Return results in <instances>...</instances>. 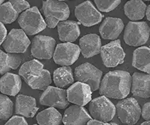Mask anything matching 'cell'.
<instances>
[{
    "label": "cell",
    "instance_id": "7402d4cb",
    "mask_svg": "<svg viewBox=\"0 0 150 125\" xmlns=\"http://www.w3.org/2000/svg\"><path fill=\"white\" fill-rule=\"evenodd\" d=\"M44 70V65L39 61L33 59L23 64L19 70V75L23 77V79L29 84L33 79L39 77Z\"/></svg>",
    "mask_w": 150,
    "mask_h": 125
},
{
    "label": "cell",
    "instance_id": "4dcf8cb0",
    "mask_svg": "<svg viewBox=\"0 0 150 125\" xmlns=\"http://www.w3.org/2000/svg\"><path fill=\"white\" fill-rule=\"evenodd\" d=\"M96 7L102 12H110L119 6L122 0H94Z\"/></svg>",
    "mask_w": 150,
    "mask_h": 125
},
{
    "label": "cell",
    "instance_id": "9a60e30c",
    "mask_svg": "<svg viewBox=\"0 0 150 125\" xmlns=\"http://www.w3.org/2000/svg\"><path fill=\"white\" fill-rule=\"evenodd\" d=\"M92 118L85 108L82 106L75 104L66 109L64 112L62 122L65 125L86 124Z\"/></svg>",
    "mask_w": 150,
    "mask_h": 125
},
{
    "label": "cell",
    "instance_id": "d6986e66",
    "mask_svg": "<svg viewBox=\"0 0 150 125\" xmlns=\"http://www.w3.org/2000/svg\"><path fill=\"white\" fill-rule=\"evenodd\" d=\"M38 110L34 98L23 94H18L16 98L15 114L26 118H33Z\"/></svg>",
    "mask_w": 150,
    "mask_h": 125
},
{
    "label": "cell",
    "instance_id": "74e56055",
    "mask_svg": "<svg viewBox=\"0 0 150 125\" xmlns=\"http://www.w3.org/2000/svg\"><path fill=\"white\" fill-rule=\"evenodd\" d=\"M141 125H150V121H146L143 122Z\"/></svg>",
    "mask_w": 150,
    "mask_h": 125
},
{
    "label": "cell",
    "instance_id": "ffe728a7",
    "mask_svg": "<svg viewBox=\"0 0 150 125\" xmlns=\"http://www.w3.org/2000/svg\"><path fill=\"white\" fill-rule=\"evenodd\" d=\"M22 86V80L20 75L6 73L0 79L1 93L8 96L14 97L18 94Z\"/></svg>",
    "mask_w": 150,
    "mask_h": 125
},
{
    "label": "cell",
    "instance_id": "cb8c5ba5",
    "mask_svg": "<svg viewBox=\"0 0 150 125\" xmlns=\"http://www.w3.org/2000/svg\"><path fill=\"white\" fill-rule=\"evenodd\" d=\"M147 6L143 0H130L124 5V12L131 21H138L145 17Z\"/></svg>",
    "mask_w": 150,
    "mask_h": 125
},
{
    "label": "cell",
    "instance_id": "f1b7e54d",
    "mask_svg": "<svg viewBox=\"0 0 150 125\" xmlns=\"http://www.w3.org/2000/svg\"><path fill=\"white\" fill-rule=\"evenodd\" d=\"M52 79L50 73L48 70L44 69L39 77H38L35 79H33L32 82H30L28 86L33 89H37V90H41L45 91V89L50 86L51 84Z\"/></svg>",
    "mask_w": 150,
    "mask_h": 125
},
{
    "label": "cell",
    "instance_id": "d4e9b609",
    "mask_svg": "<svg viewBox=\"0 0 150 125\" xmlns=\"http://www.w3.org/2000/svg\"><path fill=\"white\" fill-rule=\"evenodd\" d=\"M63 116L55 107H50L39 112L36 120L40 125H58L62 121Z\"/></svg>",
    "mask_w": 150,
    "mask_h": 125
},
{
    "label": "cell",
    "instance_id": "8992f818",
    "mask_svg": "<svg viewBox=\"0 0 150 125\" xmlns=\"http://www.w3.org/2000/svg\"><path fill=\"white\" fill-rule=\"evenodd\" d=\"M89 111L94 119L109 122L116 115V107L108 97L101 95L90 101Z\"/></svg>",
    "mask_w": 150,
    "mask_h": 125
},
{
    "label": "cell",
    "instance_id": "83f0119b",
    "mask_svg": "<svg viewBox=\"0 0 150 125\" xmlns=\"http://www.w3.org/2000/svg\"><path fill=\"white\" fill-rule=\"evenodd\" d=\"M19 13L13 8L10 2L1 5L0 7V20L4 24H11L18 18Z\"/></svg>",
    "mask_w": 150,
    "mask_h": 125
},
{
    "label": "cell",
    "instance_id": "3957f363",
    "mask_svg": "<svg viewBox=\"0 0 150 125\" xmlns=\"http://www.w3.org/2000/svg\"><path fill=\"white\" fill-rule=\"evenodd\" d=\"M18 23L28 35L41 32L47 26L36 6L29 8L19 16Z\"/></svg>",
    "mask_w": 150,
    "mask_h": 125
},
{
    "label": "cell",
    "instance_id": "d590c367",
    "mask_svg": "<svg viewBox=\"0 0 150 125\" xmlns=\"http://www.w3.org/2000/svg\"><path fill=\"white\" fill-rule=\"evenodd\" d=\"M86 124L88 125H110L112 124V123L109 124L108 122H104V121H101L97 120V119H91L89 120V121L87 122Z\"/></svg>",
    "mask_w": 150,
    "mask_h": 125
},
{
    "label": "cell",
    "instance_id": "7c38bea8",
    "mask_svg": "<svg viewBox=\"0 0 150 125\" xmlns=\"http://www.w3.org/2000/svg\"><path fill=\"white\" fill-rule=\"evenodd\" d=\"M56 41L46 35H36L33 39L31 53L38 59H50L56 50Z\"/></svg>",
    "mask_w": 150,
    "mask_h": 125
},
{
    "label": "cell",
    "instance_id": "603a6c76",
    "mask_svg": "<svg viewBox=\"0 0 150 125\" xmlns=\"http://www.w3.org/2000/svg\"><path fill=\"white\" fill-rule=\"evenodd\" d=\"M132 65L135 68L150 74V48L140 46L133 53Z\"/></svg>",
    "mask_w": 150,
    "mask_h": 125
},
{
    "label": "cell",
    "instance_id": "e575fe53",
    "mask_svg": "<svg viewBox=\"0 0 150 125\" xmlns=\"http://www.w3.org/2000/svg\"><path fill=\"white\" fill-rule=\"evenodd\" d=\"M7 29L5 27L3 22H1V44H2L7 37Z\"/></svg>",
    "mask_w": 150,
    "mask_h": 125
},
{
    "label": "cell",
    "instance_id": "4fadbf2b",
    "mask_svg": "<svg viewBox=\"0 0 150 125\" xmlns=\"http://www.w3.org/2000/svg\"><path fill=\"white\" fill-rule=\"evenodd\" d=\"M67 98V91L59 87L48 86L40 97V103L44 106H51L64 110L69 106Z\"/></svg>",
    "mask_w": 150,
    "mask_h": 125
},
{
    "label": "cell",
    "instance_id": "f35d334b",
    "mask_svg": "<svg viewBox=\"0 0 150 125\" xmlns=\"http://www.w3.org/2000/svg\"><path fill=\"white\" fill-rule=\"evenodd\" d=\"M4 1H5V0H1V2H0V3H1V5H2V4H3Z\"/></svg>",
    "mask_w": 150,
    "mask_h": 125
},
{
    "label": "cell",
    "instance_id": "4316f807",
    "mask_svg": "<svg viewBox=\"0 0 150 125\" xmlns=\"http://www.w3.org/2000/svg\"><path fill=\"white\" fill-rule=\"evenodd\" d=\"M53 82L59 88H65L71 85L74 82L71 67L62 66L56 69L53 72Z\"/></svg>",
    "mask_w": 150,
    "mask_h": 125
},
{
    "label": "cell",
    "instance_id": "8fae6325",
    "mask_svg": "<svg viewBox=\"0 0 150 125\" xmlns=\"http://www.w3.org/2000/svg\"><path fill=\"white\" fill-rule=\"evenodd\" d=\"M74 13L79 22L86 27L98 24L104 17L90 1H85L76 6Z\"/></svg>",
    "mask_w": 150,
    "mask_h": 125
},
{
    "label": "cell",
    "instance_id": "1f68e13d",
    "mask_svg": "<svg viewBox=\"0 0 150 125\" xmlns=\"http://www.w3.org/2000/svg\"><path fill=\"white\" fill-rule=\"evenodd\" d=\"M9 2L19 14L23 13L30 8V5L26 0H9Z\"/></svg>",
    "mask_w": 150,
    "mask_h": 125
},
{
    "label": "cell",
    "instance_id": "d6a6232c",
    "mask_svg": "<svg viewBox=\"0 0 150 125\" xmlns=\"http://www.w3.org/2000/svg\"><path fill=\"white\" fill-rule=\"evenodd\" d=\"M6 125H27L28 123L25 118L22 116L19 115H14L6 122Z\"/></svg>",
    "mask_w": 150,
    "mask_h": 125
},
{
    "label": "cell",
    "instance_id": "ac0fdd59",
    "mask_svg": "<svg viewBox=\"0 0 150 125\" xmlns=\"http://www.w3.org/2000/svg\"><path fill=\"white\" fill-rule=\"evenodd\" d=\"M81 54L84 58H89L101 53V41L100 37L96 34H88L80 40Z\"/></svg>",
    "mask_w": 150,
    "mask_h": 125
},
{
    "label": "cell",
    "instance_id": "ba28073f",
    "mask_svg": "<svg viewBox=\"0 0 150 125\" xmlns=\"http://www.w3.org/2000/svg\"><path fill=\"white\" fill-rule=\"evenodd\" d=\"M100 54L103 63L107 67H116L122 65L125 57L120 40H114L101 46Z\"/></svg>",
    "mask_w": 150,
    "mask_h": 125
},
{
    "label": "cell",
    "instance_id": "6da1fadb",
    "mask_svg": "<svg viewBox=\"0 0 150 125\" xmlns=\"http://www.w3.org/2000/svg\"><path fill=\"white\" fill-rule=\"evenodd\" d=\"M132 77L125 70H113L107 73L101 82L99 94L109 98H126L131 88Z\"/></svg>",
    "mask_w": 150,
    "mask_h": 125
},
{
    "label": "cell",
    "instance_id": "277c9868",
    "mask_svg": "<svg viewBox=\"0 0 150 125\" xmlns=\"http://www.w3.org/2000/svg\"><path fill=\"white\" fill-rule=\"evenodd\" d=\"M150 35V28L146 22L131 21L124 31V41L128 46H138L144 45Z\"/></svg>",
    "mask_w": 150,
    "mask_h": 125
},
{
    "label": "cell",
    "instance_id": "7a4b0ae2",
    "mask_svg": "<svg viewBox=\"0 0 150 125\" xmlns=\"http://www.w3.org/2000/svg\"><path fill=\"white\" fill-rule=\"evenodd\" d=\"M45 20L50 29H54L59 22L66 20L70 16V9L66 3L60 0H45L42 3Z\"/></svg>",
    "mask_w": 150,
    "mask_h": 125
},
{
    "label": "cell",
    "instance_id": "e0dca14e",
    "mask_svg": "<svg viewBox=\"0 0 150 125\" xmlns=\"http://www.w3.org/2000/svg\"><path fill=\"white\" fill-rule=\"evenodd\" d=\"M131 92L140 98H150V74L134 72L132 75Z\"/></svg>",
    "mask_w": 150,
    "mask_h": 125
},
{
    "label": "cell",
    "instance_id": "ab89813d",
    "mask_svg": "<svg viewBox=\"0 0 150 125\" xmlns=\"http://www.w3.org/2000/svg\"><path fill=\"white\" fill-rule=\"evenodd\" d=\"M143 1H146H146H150V0H143Z\"/></svg>",
    "mask_w": 150,
    "mask_h": 125
},
{
    "label": "cell",
    "instance_id": "5bb4252c",
    "mask_svg": "<svg viewBox=\"0 0 150 125\" xmlns=\"http://www.w3.org/2000/svg\"><path fill=\"white\" fill-rule=\"evenodd\" d=\"M92 92L90 86L77 81L67 89V98L70 103L83 106L92 100Z\"/></svg>",
    "mask_w": 150,
    "mask_h": 125
},
{
    "label": "cell",
    "instance_id": "60d3db41",
    "mask_svg": "<svg viewBox=\"0 0 150 125\" xmlns=\"http://www.w3.org/2000/svg\"><path fill=\"white\" fill-rule=\"evenodd\" d=\"M60 1H67V0H60Z\"/></svg>",
    "mask_w": 150,
    "mask_h": 125
},
{
    "label": "cell",
    "instance_id": "44dd1931",
    "mask_svg": "<svg viewBox=\"0 0 150 125\" xmlns=\"http://www.w3.org/2000/svg\"><path fill=\"white\" fill-rule=\"evenodd\" d=\"M59 38L62 42H74L80 34V27L77 22L64 20L57 25Z\"/></svg>",
    "mask_w": 150,
    "mask_h": 125
},
{
    "label": "cell",
    "instance_id": "8d00e7d4",
    "mask_svg": "<svg viewBox=\"0 0 150 125\" xmlns=\"http://www.w3.org/2000/svg\"><path fill=\"white\" fill-rule=\"evenodd\" d=\"M146 18L150 22V5L147 7L146 9Z\"/></svg>",
    "mask_w": 150,
    "mask_h": 125
},
{
    "label": "cell",
    "instance_id": "9c48e42d",
    "mask_svg": "<svg viewBox=\"0 0 150 125\" xmlns=\"http://www.w3.org/2000/svg\"><path fill=\"white\" fill-rule=\"evenodd\" d=\"M81 50L78 45L71 42H65L56 46L53 58L56 65L69 66L78 59Z\"/></svg>",
    "mask_w": 150,
    "mask_h": 125
},
{
    "label": "cell",
    "instance_id": "484cf974",
    "mask_svg": "<svg viewBox=\"0 0 150 125\" xmlns=\"http://www.w3.org/2000/svg\"><path fill=\"white\" fill-rule=\"evenodd\" d=\"M0 73L2 75H4L11 70L18 68L21 63V57L20 55L16 53H5L2 50L0 51Z\"/></svg>",
    "mask_w": 150,
    "mask_h": 125
},
{
    "label": "cell",
    "instance_id": "836d02e7",
    "mask_svg": "<svg viewBox=\"0 0 150 125\" xmlns=\"http://www.w3.org/2000/svg\"><path fill=\"white\" fill-rule=\"evenodd\" d=\"M142 117L145 121H150V102L143 105L142 108Z\"/></svg>",
    "mask_w": 150,
    "mask_h": 125
},
{
    "label": "cell",
    "instance_id": "30bf717a",
    "mask_svg": "<svg viewBox=\"0 0 150 125\" xmlns=\"http://www.w3.org/2000/svg\"><path fill=\"white\" fill-rule=\"evenodd\" d=\"M26 34L23 29H11L2 43V47L8 53H25L30 45V40Z\"/></svg>",
    "mask_w": 150,
    "mask_h": 125
},
{
    "label": "cell",
    "instance_id": "f546056e",
    "mask_svg": "<svg viewBox=\"0 0 150 125\" xmlns=\"http://www.w3.org/2000/svg\"><path fill=\"white\" fill-rule=\"evenodd\" d=\"M0 120L6 121L13 113V102L6 94L0 95Z\"/></svg>",
    "mask_w": 150,
    "mask_h": 125
},
{
    "label": "cell",
    "instance_id": "5b68a950",
    "mask_svg": "<svg viewBox=\"0 0 150 125\" xmlns=\"http://www.w3.org/2000/svg\"><path fill=\"white\" fill-rule=\"evenodd\" d=\"M118 118L124 124H135L140 120L142 110L136 99L124 98L116 105Z\"/></svg>",
    "mask_w": 150,
    "mask_h": 125
},
{
    "label": "cell",
    "instance_id": "2e32d148",
    "mask_svg": "<svg viewBox=\"0 0 150 125\" xmlns=\"http://www.w3.org/2000/svg\"><path fill=\"white\" fill-rule=\"evenodd\" d=\"M124 29V23L120 18L107 17L99 27V32L105 40H116Z\"/></svg>",
    "mask_w": 150,
    "mask_h": 125
},
{
    "label": "cell",
    "instance_id": "52a82bcc",
    "mask_svg": "<svg viewBox=\"0 0 150 125\" xmlns=\"http://www.w3.org/2000/svg\"><path fill=\"white\" fill-rule=\"evenodd\" d=\"M102 75L101 70L88 62L82 64L74 70L75 79L90 86L92 91L100 88Z\"/></svg>",
    "mask_w": 150,
    "mask_h": 125
}]
</instances>
